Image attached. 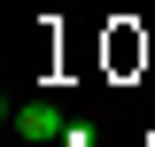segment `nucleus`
I'll use <instances>...</instances> for the list:
<instances>
[{
  "label": "nucleus",
  "instance_id": "1",
  "mask_svg": "<svg viewBox=\"0 0 155 147\" xmlns=\"http://www.w3.org/2000/svg\"><path fill=\"white\" fill-rule=\"evenodd\" d=\"M62 132H70V124H62L54 101H23V109H16V139H62Z\"/></svg>",
  "mask_w": 155,
  "mask_h": 147
},
{
  "label": "nucleus",
  "instance_id": "2",
  "mask_svg": "<svg viewBox=\"0 0 155 147\" xmlns=\"http://www.w3.org/2000/svg\"><path fill=\"white\" fill-rule=\"evenodd\" d=\"M140 54H147V47H140V39L132 31H124V23H116V31H109V62H116V70H132V62Z\"/></svg>",
  "mask_w": 155,
  "mask_h": 147
}]
</instances>
